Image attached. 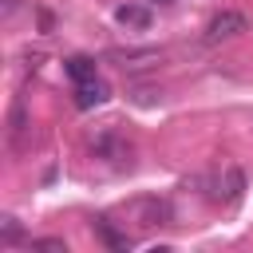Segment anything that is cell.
<instances>
[{"label": "cell", "instance_id": "obj_1", "mask_svg": "<svg viewBox=\"0 0 253 253\" xmlns=\"http://www.w3.org/2000/svg\"><path fill=\"white\" fill-rule=\"evenodd\" d=\"M245 28H249V20H245L241 12H217V16L206 24V40H210V43H221V40L241 36Z\"/></svg>", "mask_w": 253, "mask_h": 253}, {"label": "cell", "instance_id": "obj_4", "mask_svg": "<svg viewBox=\"0 0 253 253\" xmlns=\"http://www.w3.org/2000/svg\"><path fill=\"white\" fill-rule=\"evenodd\" d=\"M95 229L103 233V241H107L111 249H130V245H134V241H130L126 233H119V229H115V225H111L107 217H99V221H95Z\"/></svg>", "mask_w": 253, "mask_h": 253}, {"label": "cell", "instance_id": "obj_7", "mask_svg": "<svg viewBox=\"0 0 253 253\" xmlns=\"http://www.w3.org/2000/svg\"><path fill=\"white\" fill-rule=\"evenodd\" d=\"M32 249H43V253H67V241H63V237H40V241H32Z\"/></svg>", "mask_w": 253, "mask_h": 253}, {"label": "cell", "instance_id": "obj_5", "mask_svg": "<svg viewBox=\"0 0 253 253\" xmlns=\"http://www.w3.org/2000/svg\"><path fill=\"white\" fill-rule=\"evenodd\" d=\"M63 67H67V75H71L75 83H83V79H91V75H95V59H87V55H71Z\"/></svg>", "mask_w": 253, "mask_h": 253}, {"label": "cell", "instance_id": "obj_2", "mask_svg": "<svg viewBox=\"0 0 253 253\" xmlns=\"http://www.w3.org/2000/svg\"><path fill=\"white\" fill-rule=\"evenodd\" d=\"M107 95H111V87H107V83H103L99 75H91V79L75 83V107H79V111L103 107V103H107Z\"/></svg>", "mask_w": 253, "mask_h": 253}, {"label": "cell", "instance_id": "obj_3", "mask_svg": "<svg viewBox=\"0 0 253 253\" xmlns=\"http://www.w3.org/2000/svg\"><path fill=\"white\" fill-rule=\"evenodd\" d=\"M115 20L123 28H150V8L146 4H119L115 8Z\"/></svg>", "mask_w": 253, "mask_h": 253}, {"label": "cell", "instance_id": "obj_6", "mask_svg": "<svg viewBox=\"0 0 253 253\" xmlns=\"http://www.w3.org/2000/svg\"><path fill=\"white\" fill-rule=\"evenodd\" d=\"M0 241H4V245H16V241H20V221H16V217H4V221H0Z\"/></svg>", "mask_w": 253, "mask_h": 253}, {"label": "cell", "instance_id": "obj_8", "mask_svg": "<svg viewBox=\"0 0 253 253\" xmlns=\"http://www.w3.org/2000/svg\"><path fill=\"white\" fill-rule=\"evenodd\" d=\"M154 4H174V0H154Z\"/></svg>", "mask_w": 253, "mask_h": 253}]
</instances>
